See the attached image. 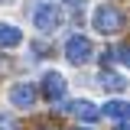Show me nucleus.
Instances as JSON below:
<instances>
[{"label": "nucleus", "instance_id": "9b49d317", "mask_svg": "<svg viewBox=\"0 0 130 130\" xmlns=\"http://www.w3.org/2000/svg\"><path fill=\"white\" fill-rule=\"evenodd\" d=\"M75 130H88V127H75Z\"/></svg>", "mask_w": 130, "mask_h": 130}, {"label": "nucleus", "instance_id": "f03ea898", "mask_svg": "<svg viewBox=\"0 0 130 130\" xmlns=\"http://www.w3.org/2000/svg\"><path fill=\"white\" fill-rule=\"evenodd\" d=\"M32 23H36V29H39V32L52 36V32L65 23L62 7H59V3H39V7H36V13H32Z\"/></svg>", "mask_w": 130, "mask_h": 130}, {"label": "nucleus", "instance_id": "39448f33", "mask_svg": "<svg viewBox=\"0 0 130 130\" xmlns=\"http://www.w3.org/2000/svg\"><path fill=\"white\" fill-rule=\"evenodd\" d=\"M10 101H13L16 107H32V104H36V85H29V81L13 85V88H10Z\"/></svg>", "mask_w": 130, "mask_h": 130}, {"label": "nucleus", "instance_id": "0eeeda50", "mask_svg": "<svg viewBox=\"0 0 130 130\" xmlns=\"http://www.w3.org/2000/svg\"><path fill=\"white\" fill-rule=\"evenodd\" d=\"M127 101H107V104H104V107H98V114H104V117H111V120H117V124H120V120H127Z\"/></svg>", "mask_w": 130, "mask_h": 130}, {"label": "nucleus", "instance_id": "9d476101", "mask_svg": "<svg viewBox=\"0 0 130 130\" xmlns=\"http://www.w3.org/2000/svg\"><path fill=\"white\" fill-rule=\"evenodd\" d=\"M68 3H72V7H81V3H85V0H68Z\"/></svg>", "mask_w": 130, "mask_h": 130}, {"label": "nucleus", "instance_id": "20e7f679", "mask_svg": "<svg viewBox=\"0 0 130 130\" xmlns=\"http://www.w3.org/2000/svg\"><path fill=\"white\" fill-rule=\"evenodd\" d=\"M42 94H46L49 101H62L65 98V78L59 72H46V75H42Z\"/></svg>", "mask_w": 130, "mask_h": 130}, {"label": "nucleus", "instance_id": "f257e3e1", "mask_svg": "<svg viewBox=\"0 0 130 130\" xmlns=\"http://www.w3.org/2000/svg\"><path fill=\"white\" fill-rule=\"evenodd\" d=\"M91 26L101 36H114V32L124 29V13L114 3H101V7H94V13H91Z\"/></svg>", "mask_w": 130, "mask_h": 130}, {"label": "nucleus", "instance_id": "1a4fd4ad", "mask_svg": "<svg viewBox=\"0 0 130 130\" xmlns=\"http://www.w3.org/2000/svg\"><path fill=\"white\" fill-rule=\"evenodd\" d=\"M101 85H104L107 91H124V88H127V78L117 75V72H111V68H104V72H101Z\"/></svg>", "mask_w": 130, "mask_h": 130}, {"label": "nucleus", "instance_id": "7ed1b4c3", "mask_svg": "<svg viewBox=\"0 0 130 130\" xmlns=\"http://www.w3.org/2000/svg\"><path fill=\"white\" fill-rule=\"evenodd\" d=\"M91 55H94V46H91V39L88 36H68V42H65V59L72 65H85L91 62Z\"/></svg>", "mask_w": 130, "mask_h": 130}, {"label": "nucleus", "instance_id": "423d86ee", "mask_svg": "<svg viewBox=\"0 0 130 130\" xmlns=\"http://www.w3.org/2000/svg\"><path fill=\"white\" fill-rule=\"evenodd\" d=\"M72 114L78 117L81 124H94L98 117H101V114H98V107L91 104V101H75V104H72Z\"/></svg>", "mask_w": 130, "mask_h": 130}, {"label": "nucleus", "instance_id": "6e6552de", "mask_svg": "<svg viewBox=\"0 0 130 130\" xmlns=\"http://www.w3.org/2000/svg\"><path fill=\"white\" fill-rule=\"evenodd\" d=\"M20 42H23V32L16 26H10V23H0V46L3 49H16Z\"/></svg>", "mask_w": 130, "mask_h": 130}]
</instances>
